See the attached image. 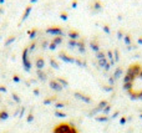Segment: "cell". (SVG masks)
<instances>
[{
	"mask_svg": "<svg viewBox=\"0 0 142 133\" xmlns=\"http://www.w3.org/2000/svg\"><path fill=\"white\" fill-rule=\"evenodd\" d=\"M9 117V113L6 111H1L0 112V121H3V119H6Z\"/></svg>",
	"mask_w": 142,
	"mask_h": 133,
	"instance_id": "52a82bcc",
	"label": "cell"
},
{
	"mask_svg": "<svg viewBox=\"0 0 142 133\" xmlns=\"http://www.w3.org/2000/svg\"><path fill=\"white\" fill-rule=\"evenodd\" d=\"M13 81H15V82H19V81H20V77L18 76V75H14V76H13Z\"/></svg>",
	"mask_w": 142,
	"mask_h": 133,
	"instance_id": "9c48e42d",
	"label": "cell"
},
{
	"mask_svg": "<svg viewBox=\"0 0 142 133\" xmlns=\"http://www.w3.org/2000/svg\"><path fill=\"white\" fill-rule=\"evenodd\" d=\"M15 40H16V36H15V35H10L6 39V40H5V44H4V45L7 47V46H10V45H11V44H13Z\"/></svg>",
	"mask_w": 142,
	"mask_h": 133,
	"instance_id": "5b68a950",
	"label": "cell"
},
{
	"mask_svg": "<svg viewBox=\"0 0 142 133\" xmlns=\"http://www.w3.org/2000/svg\"><path fill=\"white\" fill-rule=\"evenodd\" d=\"M125 85L130 95L135 97H141L142 96V65L140 63H133L130 66L126 78H125Z\"/></svg>",
	"mask_w": 142,
	"mask_h": 133,
	"instance_id": "6da1fadb",
	"label": "cell"
},
{
	"mask_svg": "<svg viewBox=\"0 0 142 133\" xmlns=\"http://www.w3.org/2000/svg\"><path fill=\"white\" fill-rule=\"evenodd\" d=\"M31 9H33L31 5L26 6V9L24 10V14H22V16H21V22H22V21H25L29 18V15H30V13H31Z\"/></svg>",
	"mask_w": 142,
	"mask_h": 133,
	"instance_id": "277c9868",
	"label": "cell"
},
{
	"mask_svg": "<svg viewBox=\"0 0 142 133\" xmlns=\"http://www.w3.org/2000/svg\"><path fill=\"white\" fill-rule=\"evenodd\" d=\"M0 91H1V92H6V88H5L4 86H0Z\"/></svg>",
	"mask_w": 142,
	"mask_h": 133,
	"instance_id": "30bf717a",
	"label": "cell"
},
{
	"mask_svg": "<svg viewBox=\"0 0 142 133\" xmlns=\"http://www.w3.org/2000/svg\"><path fill=\"white\" fill-rule=\"evenodd\" d=\"M4 1H5V0H0V4H4Z\"/></svg>",
	"mask_w": 142,
	"mask_h": 133,
	"instance_id": "4fadbf2b",
	"label": "cell"
},
{
	"mask_svg": "<svg viewBox=\"0 0 142 133\" xmlns=\"http://www.w3.org/2000/svg\"><path fill=\"white\" fill-rule=\"evenodd\" d=\"M13 97H14L15 99H16V101H20V98L18 97V95H15V93H13Z\"/></svg>",
	"mask_w": 142,
	"mask_h": 133,
	"instance_id": "8fae6325",
	"label": "cell"
},
{
	"mask_svg": "<svg viewBox=\"0 0 142 133\" xmlns=\"http://www.w3.org/2000/svg\"><path fill=\"white\" fill-rule=\"evenodd\" d=\"M28 34L30 35V37H34L36 34V30H31V31H28Z\"/></svg>",
	"mask_w": 142,
	"mask_h": 133,
	"instance_id": "ba28073f",
	"label": "cell"
},
{
	"mask_svg": "<svg viewBox=\"0 0 142 133\" xmlns=\"http://www.w3.org/2000/svg\"><path fill=\"white\" fill-rule=\"evenodd\" d=\"M4 11H5V9H4L3 6H0V15H1V14H4Z\"/></svg>",
	"mask_w": 142,
	"mask_h": 133,
	"instance_id": "7c38bea8",
	"label": "cell"
},
{
	"mask_svg": "<svg viewBox=\"0 0 142 133\" xmlns=\"http://www.w3.org/2000/svg\"><path fill=\"white\" fill-rule=\"evenodd\" d=\"M43 66H44L43 57H37V59H36V67H37V69H41Z\"/></svg>",
	"mask_w": 142,
	"mask_h": 133,
	"instance_id": "8992f818",
	"label": "cell"
},
{
	"mask_svg": "<svg viewBox=\"0 0 142 133\" xmlns=\"http://www.w3.org/2000/svg\"><path fill=\"white\" fill-rule=\"evenodd\" d=\"M28 52H29L28 47L24 49V51H22V63L25 66V70H29L30 66H31V63H30V61H29V59H28Z\"/></svg>",
	"mask_w": 142,
	"mask_h": 133,
	"instance_id": "3957f363",
	"label": "cell"
},
{
	"mask_svg": "<svg viewBox=\"0 0 142 133\" xmlns=\"http://www.w3.org/2000/svg\"><path fill=\"white\" fill-rule=\"evenodd\" d=\"M54 133H76L75 132V128L69 124V123H61V124H57L54 129Z\"/></svg>",
	"mask_w": 142,
	"mask_h": 133,
	"instance_id": "7a4b0ae2",
	"label": "cell"
},
{
	"mask_svg": "<svg viewBox=\"0 0 142 133\" xmlns=\"http://www.w3.org/2000/svg\"><path fill=\"white\" fill-rule=\"evenodd\" d=\"M35 1H36V0H31V3H35Z\"/></svg>",
	"mask_w": 142,
	"mask_h": 133,
	"instance_id": "5bb4252c",
	"label": "cell"
}]
</instances>
